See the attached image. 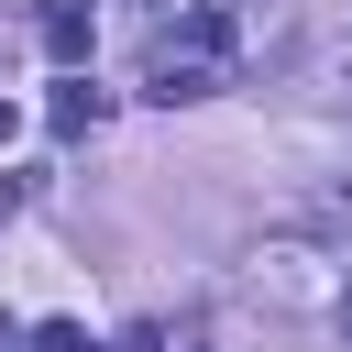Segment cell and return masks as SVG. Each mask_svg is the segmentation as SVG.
<instances>
[{"mask_svg":"<svg viewBox=\"0 0 352 352\" xmlns=\"http://www.w3.org/2000/svg\"><path fill=\"white\" fill-rule=\"evenodd\" d=\"M143 88H154L165 110H176V99H209V88H220V55H198V44L176 55V44H154V66H143Z\"/></svg>","mask_w":352,"mask_h":352,"instance_id":"1","label":"cell"},{"mask_svg":"<svg viewBox=\"0 0 352 352\" xmlns=\"http://www.w3.org/2000/svg\"><path fill=\"white\" fill-rule=\"evenodd\" d=\"M33 33H44V55H55V66H88L99 11H88V0H44V11H33Z\"/></svg>","mask_w":352,"mask_h":352,"instance_id":"2","label":"cell"},{"mask_svg":"<svg viewBox=\"0 0 352 352\" xmlns=\"http://www.w3.org/2000/svg\"><path fill=\"white\" fill-rule=\"evenodd\" d=\"M44 121H55V143H77V132H99V121H110V88H88V77H66Z\"/></svg>","mask_w":352,"mask_h":352,"instance_id":"3","label":"cell"},{"mask_svg":"<svg viewBox=\"0 0 352 352\" xmlns=\"http://www.w3.org/2000/svg\"><path fill=\"white\" fill-rule=\"evenodd\" d=\"M33 352H99V341H88L77 319H44V330H33Z\"/></svg>","mask_w":352,"mask_h":352,"instance_id":"4","label":"cell"},{"mask_svg":"<svg viewBox=\"0 0 352 352\" xmlns=\"http://www.w3.org/2000/svg\"><path fill=\"white\" fill-rule=\"evenodd\" d=\"M11 132H22V110H11V99H0V143H11Z\"/></svg>","mask_w":352,"mask_h":352,"instance_id":"5","label":"cell"},{"mask_svg":"<svg viewBox=\"0 0 352 352\" xmlns=\"http://www.w3.org/2000/svg\"><path fill=\"white\" fill-rule=\"evenodd\" d=\"M187 352H209V341H187Z\"/></svg>","mask_w":352,"mask_h":352,"instance_id":"6","label":"cell"},{"mask_svg":"<svg viewBox=\"0 0 352 352\" xmlns=\"http://www.w3.org/2000/svg\"><path fill=\"white\" fill-rule=\"evenodd\" d=\"M341 319H352V308H341Z\"/></svg>","mask_w":352,"mask_h":352,"instance_id":"7","label":"cell"}]
</instances>
